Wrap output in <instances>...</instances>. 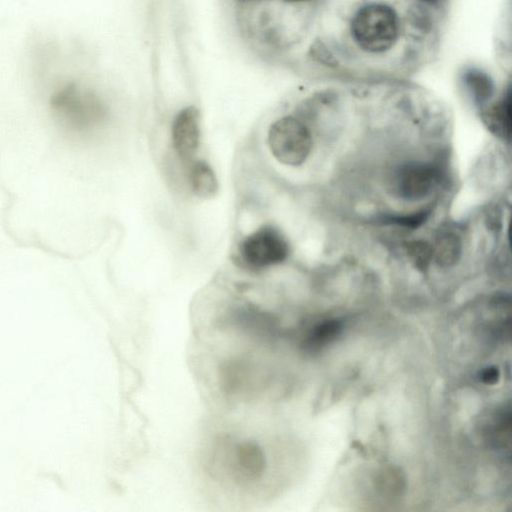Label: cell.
<instances>
[{"mask_svg": "<svg viewBox=\"0 0 512 512\" xmlns=\"http://www.w3.org/2000/svg\"><path fill=\"white\" fill-rule=\"evenodd\" d=\"M49 105L56 121L74 133L95 128L106 116V109L93 90L68 79L57 86Z\"/></svg>", "mask_w": 512, "mask_h": 512, "instance_id": "1", "label": "cell"}, {"mask_svg": "<svg viewBox=\"0 0 512 512\" xmlns=\"http://www.w3.org/2000/svg\"><path fill=\"white\" fill-rule=\"evenodd\" d=\"M351 33L362 50L369 53L386 52L398 39L397 14L393 8L382 3L366 4L355 13Z\"/></svg>", "mask_w": 512, "mask_h": 512, "instance_id": "2", "label": "cell"}, {"mask_svg": "<svg viewBox=\"0 0 512 512\" xmlns=\"http://www.w3.org/2000/svg\"><path fill=\"white\" fill-rule=\"evenodd\" d=\"M267 142L273 156L282 164L300 166L312 149V136L299 119L286 116L269 128Z\"/></svg>", "mask_w": 512, "mask_h": 512, "instance_id": "3", "label": "cell"}, {"mask_svg": "<svg viewBox=\"0 0 512 512\" xmlns=\"http://www.w3.org/2000/svg\"><path fill=\"white\" fill-rule=\"evenodd\" d=\"M238 252L245 267L263 270L283 263L290 254V245L281 230L264 225L240 242Z\"/></svg>", "mask_w": 512, "mask_h": 512, "instance_id": "4", "label": "cell"}, {"mask_svg": "<svg viewBox=\"0 0 512 512\" xmlns=\"http://www.w3.org/2000/svg\"><path fill=\"white\" fill-rule=\"evenodd\" d=\"M440 178V170L435 165L421 161H411L401 165L394 174L395 193L407 201H419L427 197Z\"/></svg>", "mask_w": 512, "mask_h": 512, "instance_id": "5", "label": "cell"}, {"mask_svg": "<svg viewBox=\"0 0 512 512\" xmlns=\"http://www.w3.org/2000/svg\"><path fill=\"white\" fill-rule=\"evenodd\" d=\"M172 144L183 161H193L200 144V114L193 106L182 109L172 123Z\"/></svg>", "mask_w": 512, "mask_h": 512, "instance_id": "6", "label": "cell"}, {"mask_svg": "<svg viewBox=\"0 0 512 512\" xmlns=\"http://www.w3.org/2000/svg\"><path fill=\"white\" fill-rule=\"evenodd\" d=\"M188 181L192 192L199 198L210 199L218 192V181L212 167L203 160L191 161Z\"/></svg>", "mask_w": 512, "mask_h": 512, "instance_id": "7", "label": "cell"}, {"mask_svg": "<svg viewBox=\"0 0 512 512\" xmlns=\"http://www.w3.org/2000/svg\"><path fill=\"white\" fill-rule=\"evenodd\" d=\"M433 259L437 265L449 268L458 263L462 254V241L451 231L440 233L432 245Z\"/></svg>", "mask_w": 512, "mask_h": 512, "instance_id": "8", "label": "cell"}, {"mask_svg": "<svg viewBox=\"0 0 512 512\" xmlns=\"http://www.w3.org/2000/svg\"><path fill=\"white\" fill-rule=\"evenodd\" d=\"M483 121L496 136L509 140L511 133L510 93L483 114Z\"/></svg>", "mask_w": 512, "mask_h": 512, "instance_id": "9", "label": "cell"}, {"mask_svg": "<svg viewBox=\"0 0 512 512\" xmlns=\"http://www.w3.org/2000/svg\"><path fill=\"white\" fill-rule=\"evenodd\" d=\"M464 82L473 99L482 104L489 100L494 92L492 80L482 71L469 70L464 75Z\"/></svg>", "mask_w": 512, "mask_h": 512, "instance_id": "10", "label": "cell"}, {"mask_svg": "<svg viewBox=\"0 0 512 512\" xmlns=\"http://www.w3.org/2000/svg\"><path fill=\"white\" fill-rule=\"evenodd\" d=\"M406 253L412 265L420 272L428 270L432 260V245L425 240H412L405 245Z\"/></svg>", "mask_w": 512, "mask_h": 512, "instance_id": "11", "label": "cell"}, {"mask_svg": "<svg viewBox=\"0 0 512 512\" xmlns=\"http://www.w3.org/2000/svg\"><path fill=\"white\" fill-rule=\"evenodd\" d=\"M342 330V323L337 319L326 320L315 326L308 338L307 345L319 347L333 340Z\"/></svg>", "mask_w": 512, "mask_h": 512, "instance_id": "12", "label": "cell"}, {"mask_svg": "<svg viewBox=\"0 0 512 512\" xmlns=\"http://www.w3.org/2000/svg\"><path fill=\"white\" fill-rule=\"evenodd\" d=\"M430 212V209L425 208L409 214L385 215L382 218V222L385 224H392L407 229H417L428 220Z\"/></svg>", "mask_w": 512, "mask_h": 512, "instance_id": "13", "label": "cell"}, {"mask_svg": "<svg viewBox=\"0 0 512 512\" xmlns=\"http://www.w3.org/2000/svg\"><path fill=\"white\" fill-rule=\"evenodd\" d=\"M480 380L486 385H495L500 379V370L497 366H487L479 373Z\"/></svg>", "mask_w": 512, "mask_h": 512, "instance_id": "14", "label": "cell"}, {"mask_svg": "<svg viewBox=\"0 0 512 512\" xmlns=\"http://www.w3.org/2000/svg\"><path fill=\"white\" fill-rule=\"evenodd\" d=\"M424 1L433 3V2H436L437 0H424Z\"/></svg>", "mask_w": 512, "mask_h": 512, "instance_id": "15", "label": "cell"}]
</instances>
